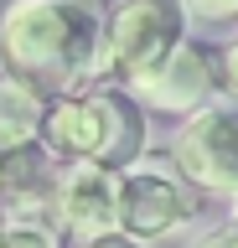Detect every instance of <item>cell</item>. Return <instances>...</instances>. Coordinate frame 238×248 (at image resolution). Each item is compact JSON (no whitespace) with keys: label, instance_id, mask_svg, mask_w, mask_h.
<instances>
[{"label":"cell","instance_id":"6da1fadb","mask_svg":"<svg viewBox=\"0 0 238 248\" xmlns=\"http://www.w3.org/2000/svg\"><path fill=\"white\" fill-rule=\"evenodd\" d=\"M98 26L104 16L78 0H11L0 11V67L47 93L98 83Z\"/></svg>","mask_w":238,"mask_h":248},{"label":"cell","instance_id":"7a4b0ae2","mask_svg":"<svg viewBox=\"0 0 238 248\" xmlns=\"http://www.w3.org/2000/svg\"><path fill=\"white\" fill-rule=\"evenodd\" d=\"M42 145L57 160H104L119 170L145 150V108L125 83H98V88L88 83L73 93H52Z\"/></svg>","mask_w":238,"mask_h":248},{"label":"cell","instance_id":"3957f363","mask_svg":"<svg viewBox=\"0 0 238 248\" xmlns=\"http://www.w3.org/2000/svg\"><path fill=\"white\" fill-rule=\"evenodd\" d=\"M187 36L181 0H114L98 26V83H129Z\"/></svg>","mask_w":238,"mask_h":248},{"label":"cell","instance_id":"277c9868","mask_svg":"<svg viewBox=\"0 0 238 248\" xmlns=\"http://www.w3.org/2000/svg\"><path fill=\"white\" fill-rule=\"evenodd\" d=\"M197 186L171 166V155H135L129 166H119V191H114V212H119V232L140 238V243H160L176 228H187L197 207Z\"/></svg>","mask_w":238,"mask_h":248},{"label":"cell","instance_id":"5b68a950","mask_svg":"<svg viewBox=\"0 0 238 248\" xmlns=\"http://www.w3.org/2000/svg\"><path fill=\"white\" fill-rule=\"evenodd\" d=\"M171 166L207 197H233L238 191V104L207 98L191 108L171 140Z\"/></svg>","mask_w":238,"mask_h":248},{"label":"cell","instance_id":"8992f818","mask_svg":"<svg viewBox=\"0 0 238 248\" xmlns=\"http://www.w3.org/2000/svg\"><path fill=\"white\" fill-rule=\"evenodd\" d=\"M125 88L135 93V104H140L145 114L187 119L191 108H202L207 98H218L222 62H218V52H207L202 42H187V36H181L156 67H145L140 78H129Z\"/></svg>","mask_w":238,"mask_h":248},{"label":"cell","instance_id":"52a82bcc","mask_svg":"<svg viewBox=\"0 0 238 248\" xmlns=\"http://www.w3.org/2000/svg\"><path fill=\"white\" fill-rule=\"evenodd\" d=\"M114 191H119V170L104 160H63L57 166L52 222L63 232V243H88V238H104L119 228Z\"/></svg>","mask_w":238,"mask_h":248},{"label":"cell","instance_id":"ba28073f","mask_svg":"<svg viewBox=\"0 0 238 248\" xmlns=\"http://www.w3.org/2000/svg\"><path fill=\"white\" fill-rule=\"evenodd\" d=\"M47 88H36L26 78L5 73L0 78V150H21L42 140V119H47Z\"/></svg>","mask_w":238,"mask_h":248},{"label":"cell","instance_id":"9c48e42d","mask_svg":"<svg viewBox=\"0 0 238 248\" xmlns=\"http://www.w3.org/2000/svg\"><path fill=\"white\" fill-rule=\"evenodd\" d=\"M0 248H63V232H57V222L16 217L0 207Z\"/></svg>","mask_w":238,"mask_h":248},{"label":"cell","instance_id":"30bf717a","mask_svg":"<svg viewBox=\"0 0 238 248\" xmlns=\"http://www.w3.org/2000/svg\"><path fill=\"white\" fill-rule=\"evenodd\" d=\"M187 21H202V26H233L238 21V0H181Z\"/></svg>","mask_w":238,"mask_h":248},{"label":"cell","instance_id":"8fae6325","mask_svg":"<svg viewBox=\"0 0 238 248\" xmlns=\"http://www.w3.org/2000/svg\"><path fill=\"white\" fill-rule=\"evenodd\" d=\"M197 248H238V217H228L222 228L202 232V243H197Z\"/></svg>","mask_w":238,"mask_h":248},{"label":"cell","instance_id":"7c38bea8","mask_svg":"<svg viewBox=\"0 0 238 248\" xmlns=\"http://www.w3.org/2000/svg\"><path fill=\"white\" fill-rule=\"evenodd\" d=\"M78 248H145V243H140V238H129V232H119V228H114V232H104V238H88V243H78Z\"/></svg>","mask_w":238,"mask_h":248},{"label":"cell","instance_id":"4fadbf2b","mask_svg":"<svg viewBox=\"0 0 238 248\" xmlns=\"http://www.w3.org/2000/svg\"><path fill=\"white\" fill-rule=\"evenodd\" d=\"M222 83H228V88H233L238 93V36H233V42H228V46H222Z\"/></svg>","mask_w":238,"mask_h":248},{"label":"cell","instance_id":"5bb4252c","mask_svg":"<svg viewBox=\"0 0 238 248\" xmlns=\"http://www.w3.org/2000/svg\"><path fill=\"white\" fill-rule=\"evenodd\" d=\"M0 191H5V150H0Z\"/></svg>","mask_w":238,"mask_h":248},{"label":"cell","instance_id":"9a60e30c","mask_svg":"<svg viewBox=\"0 0 238 248\" xmlns=\"http://www.w3.org/2000/svg\"><path fill=\"white\" fill-rule=\"evenodd\" d=\"M233 197H238V191H233Z\"/></svg>","mask_w":238,"mask_h":248}]
</instances>
